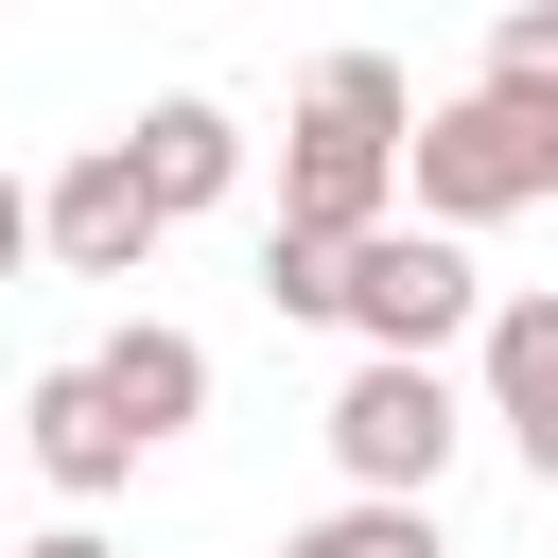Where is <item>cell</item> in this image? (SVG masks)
Wrapping results in <instances>:
<instances>
[{"label":"cell","mask_w":558,"mask_h":558,"mask_svg":"<svg viewBox=\"0 0 558 558\" xmlns=\"http://www.w3.org/2000/svg\"><path fill=\"white\" fill-rule=\"evenodd\" d=\"M35 244H52L70 279H140V262H157V192L122 174V140H87V157L35 192Z\"/></svg>","instance_id":"obj_5"},{"label":"cell","mask_w":558,"mask_h":558,"mask_svg":"<svg viewBox=\"0 0 558 558\" xmlns=\"http://www.w3.org/2000/svg\"><path fill=\"white\" fill-rule=\"evenodd\" d=\"M523 471H541V488H558V418H541V436H523Z\"/></svg>","instance_id":"obj_15"},{"label":"cell","mask_w":558,"mask_h":558,"mask_svg":"<svg viewBox=\"0 0 558 558\" xmlns=\"http://www.w3.org/2000/svg\"><path fill=\"white\" fill-rule=\"evenodd\" d=\"M331 262H349V244H296V227H262V296H279L296 331H331Z\"/></svg>","instance_id":"obj_12"},{"label":"cell","mask_w":558,"mask_h":558,"mask_svg":"<svg viewBox=\"0 0 558 558\" xmlns=\"http://www.w3.org/2000/svg\"><path fill=\"white\" fill-rule=\"evenodd\" d=\"M279 558H453V541H436V506H366V488H349V506H314Z\"/></svg>","instance_id":"obj_10"},{"label":"cell","mask_w":558,"mask_h":558,"mask_svg":"<svg viewBox=\"0 0 558 558\" xmlns=\"http://www.w3.org/2000/svg\"><path fill=\"white\" fill-rule=\"evenodd\" d=\"M314 436H331V471H349L366 506H436V471H453L471 401H453V366H349Z\"/></svg>","instance_id":"obj_4"},{"label":"cell","mask_w":558,"mask_h":558,"mask_svg":"<svg viewBox=\"0 0 558 558\" xmlns=\"http://www.w3.org/2000/svg\"><path fill=\"white\" fill-rule=\"evenodd\" d=\"M331 331H366V366H436V349H471V331H488V279H471V244H453V227L384 209V227L331 262Z\"/></svg>","instance_id":"obj_2"},{"label":"cell","mask_w":558,"mask_h":558,"mask_svg":"<svg viewBox=\"0 0 558 558\" xmlns=\"http://www.w3.org/2000/svg\"><path fill=\"white\" fill-rule=\"evenodd\" d=\"M17 453H35V471H52V488H70V506H105V488H122V471H140V436H122V418H105V384H87V366H52V384H35V401H17Z\"/></svg>","instance_id":"obj_8"},{"label":"cell","mask_w":558,"mask_h":558,"mask_svg":"<svg viewBox=\"0 0 558 558\" xmlns=\"http://www.w3.org/2000/svg\"><path fill=\"white\" fill-rule=\"evenodd\" d=\"M488 105H541L558 122V0H506L488 17Z\"/></svg>","instance_id":"obj_11"},{"label":"cell","mask_w":558,"mask_h":558,"mask_svg":"<svg viewBox=\"0 0 558 558\" xmlns=\"http://www.w3.org/2000/svg\"><path fill=\"white\" fill-rule=\"evenodd\" d=\"M122 174L157 192V227H192V209H227V192H244V122H227L209 87H174V105H140V122H122Z\"/></svg>","instance_id":"obj_6"},{"label":"cell","mask_w":558,"mask_h":558,"mask_svg":"<svg viewBox=\"0 0 558 558\" xmlns=\"http://www.w3.org/2000/svg\"><path fill=\"white\" fill-rule=\"evenodd\" d=\"M87 384H105V418H122L140 453L209 418V349H192V331H157V314H140V331H105V349H87Z\"/></svg>","instance_id":"obj_7"},{"label":"cell","mask_w":558,"mask_h":558,"mask_svg":"<svg viewBox=\"0 0 558 558\" xmlns=\"http://www.w3.org/2000/svg\"><path fill=\"white\" fill-rule=\"evenodd\" d=\"M401 192H418V227H506V209H541L558 192V122L541 105H488V87H453V105H418V140H401Z\"/></svg>","instance_id":"obj_3"},{"label":"cell","mask_w":558,"mask_h":558,"mask_svg":"<svg viewBox=\"0 0 558 558\" xmlns=\"http://www.w3.org/2000/svg\"><path fill=\"white\" fill-rule=\"evenodd\" d=\"M401 140H418V87L384 52H331L296 87V122H279V227L296 244H366L401 209Z\"/></svg>","instance_id":"obj_1"},{"label":"cell","mask_w":558,"mask_h":558,"mask_svg":"<svg viewBox=\"0 0 558 558\" xmlns=\"http://www.w3.org/2000/svg\"><path fill=\"white\" fill-rule=\"evenodd\" d=\"M17 558H122V541H105V523H52V541H17Z\"/></svg>","instance_id":"obj_14"},{"label":"cell","mask_w":558,"mask_h":558,"mask_svg":"<svg viewBox=\"0 0 558 558\" xmlns=\"http://www.w3.org/2000/svg\"><path fill=\"white\" fill-rule=\"evenodd\" d=\"M17 262H35V192L0 174V279H17Z\"/></svg>","instance_id":"obj_13"},{"label":"cell","mask_w":558,"mask_h":558,"mask_svg":"<svg viewBox=\"0 0 558 558\" xmlns=\"http://www.w3.org/2000/svg\"><path fill=\"white\" fill-rule=\"evenodd\" d=\"M471 366H488V418H506V436H541V418H558V296H488Z\"/></svg>","instance_id":"obj_9"}]
</instances>
